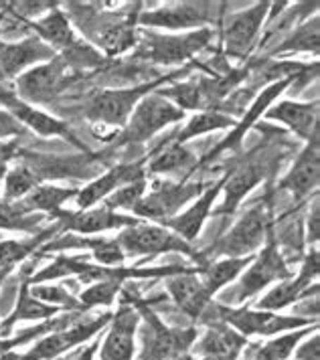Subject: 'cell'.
Instances as JSON below:
<instances>
[{
	"mask_svg": "<svg viewBox=\"0 0 320 360\" xmlns=\"http://www.w3.org/2000/svg\"><path fill=\"white\" fill-rule=\"evenodd\" d=\"M132 306L136 308L142 328H140V340H142V352L138 360H176L187 354L191 348L197 330L195 328H171L166 326L156 311L148 308L144 300L132 297Z\"/></svg>",
	"mask_w": 320,
	"mask_h": 360,
	"instance_id": "1",
	"label": "cell"
},
{
	"mask_svg": "<svg viewBox=\"0 0 320 360\" xmlns=\"http://www.w3.org/2000/svg\"><path fill=\"white\" fill-rule=\"evenodd\" d=\"M180 75V69L175 73H168L164 77H159L154 82L132 85V87H120V89H104L97 91L94 98L85 105V117L94 124H104V126H113V128H124L130 120L136 105L146 98L148 94L156 91L160 85L173 82Z\"/></svg>",
	"mask_w": 320,
	"mask_h": 360,
	"instance_id": "2",
	"label": "cell"
},
{
	"mask_svg": "<svg viewBox=\"0 0 320 360\" xmlns=\"http://www.w3.org/2000/svg\"><path fill=\"white\" fill-rule=\"evenodd\" d=\"M185 112L178 110L173 101L162 98L159 91L148 94L132 112L126 126L120 134L112 138L116 146H134L144 144L152 136H156L160 130L168 128L171 124H176L185 117Z\"/></svg>",
	"mask_w": 320,
	"mask_h": 360,
	"instance_id": "3",
	"label": "cell"
},
{
	"mask_svg": "<svg viewBox=\"0 0 320 360\" xmlns=\"http://www.w3.org/2000/svg\"><path fill=\"white\" fill-rule=\"evenodd\" d=\"M118 245L122 247L126 257H142V255H160V253H183L191 257L199 265H207L205 257L192 247V243L183 241L164 225L156 223H138L134 227H126L116 237Z\"/></svg>",
	"mask_w": 320,
	"mask_h": 360,
	"instance_id": "4",
	"label": "cell"
},
{
	"mask_svg": "<svg viewBox=\"0 0 320 360\" xmlns=\"http://www.w3.org/2000/svg\"><path fill=\"white\" fill-rule=\"evenodd\" d=\"M272 202L264 198L238 219V223L217 241L215 253L223 257H250L264 247L272 231Z\"/></svg>",
	"mask_w": 320,
	"mask_h": 360,
	"instance_id": "5",
	"label": "cell"
},
{
	"mask_svg": "<svg viewBox=\"0 0 320 360\" xmlns=\"http://www.w3.org/2000/svg\"><path fill=\"white\" fill-rule=\"evenodd\" d=\"M213 31L205 27L185 34L148 33L136 45V57L154 65H183L211 43Z\"/></svg>",
	"mask_w": 320,
	"mask_h": 360,
	"instance_id": "6",
	"label": "cell"
},
{
	"mask_svg": "<svg viewBox=\"0 0 320 360\" xmlns=\"http://www.w3.org/2000/svg\"><path fill=\"white\" fill-rule=\"evenodd\" d=\"M290 276H294V274L290 271L288 263L282 257L280 249L276 245L273 231H270L261 251L257 255H254L252 263L243 269L240 281L233 288L231 297H227V302L229 304H243L252 295H257L261 290H266L270 283L282 281V279L290 278Z\"/></svg>",
	"mask_w": 320,
	"mask_h": 360,
	"instance_id": "7",
	"label": "cell"
},
{
	"mask_svg": "<svg viewBox=\"0 0 320 360\" xmlns=\"http://www.w3.org/2000/svg\"><path fill=\"white\" fill-rule=\"evenodd\" d=\"M205 191L201 182H187V180H164L152 184V188L144 195V198L136 205L132 211L136 219L150 221L156 225H164L173 217L180 213L183 207H187L192 198H197Z\"/></svg>",
	"mask_w": 320,
	"mask_h": 360,
	"instance_id": "8",
	"label": "cell"
},
{
	"mask_svg": "<svg viewBox=\"0 0 320 360\" xmlns=\"http://www.w3.org/2000/svg\"><path fill=\"white\" fill-rule=\"evenodd\" d=\"M75 79V69L65 63L61 55H55L47 63L32 67L16 77V98L27 103H47L57 98Z\"/></svg>",
	"mask_w": 320,
	"mask_h": 360,
	"instance_id": "9",
	"label": "cell"
},
{
	"mask_svg": "<svg viewBox=\"0 0 320 360\" xmlns=\"http://www.w3.org/2000/svg\"><path fill=\"white\" fill-rule=\"evenodd\" d=\"M217 318L225 322L227 326H233L235 332H240L241 336H276L282 332L290 330H298L316 324L310 318H300V316H282L278 311L268 310H247V308H227L219 306L217 308Z\"/></svg>",
	"mask_w": 320,
	"mask_h": 360,
	"instance_id": "10",
	"label": "cell"
},
{
	"mask_svg": "<svg viewBox=\"0 0 320 360\" xmlns=\"http://www.w3.org/2000/svg\"><path fill=\"white\" fill-rule=\"evenodd\" d=\"M221 2H171L152 11H144L136 17V22L152 29L166 31H199L213 20L215 8Z\"/></svg>",
	"mask_w": 320,
	"mask_h": 360,
	"instance_id": "11",
	"label": "cell"
},
{
	"mask_svg": "<svg viewBox=\"0 0 320 360\" xmlns=\"http://www.w3.org/2000/svg\"><path fill=\"white\" fill-rule=\"evenodd\" d=\"M270 4L272 2H256L254 6L240 11L235 15L227 18L223 29V43H225V55L229 59L243 61L250 51L256 43L257 34L261 31V27L268 20L270 13Z\"/></svg>",
	"mask_w": 320,
	"mask_h": 360,
	"instance_id": "12",
	"label": "cell"
},
{
	"mask_svg": "<svg viewBox=\"0 0 320 360\" xmlns=\"http://www.w3.org/2000/svg\"><path fill=\"white\" fill-rule=\"evenodd\" d=\"M55 219V223L59 225V229L73 231L80 235H96V233H106V231H122L126 227H134L138 223H142L140 219L132 217V214L116 213L112 209L99 205L92 209H83V211H57L51 214Z\"/></svg>",
	"mask_w": 320,
	"mask_h": 360,
	"instance_id": "13",
	"label": "cell"
},
{
	"mask_svg": "<svg viewBox=\"0 0 320 360\" xmlns=\"http://www.w3.org/2000/svg\"><path fill=\"white\" fill-rule=\"evenodd\" d=\"M0 103L4 105L6 112H11L25 126V130L29 128V130L43 136V138H61V140H67L69 144L78 146L83 152H90V148L85 146L80 138L71 131V128L65 122H61L59 117L45 114L43 110L35 108L31 103L23 101V99H18L13 94L11 96H0Z\"/></svg>",
	"mask_w": 320,
	"mask_h": 360,
	"instance_id": "14",
	"label": "cell"
},
{
	"mask_svg": "<svg viewBox=\"0 0 320 360\" xmlns=\"http://www.w3.org/2000/svg\"><path fill=\"white\" fill-rule=\"evenodd\" d=\"M108 322H112V314H106L101 318H96L92 322H83V324H75L69 330H55L53 334H49L45 338H39V342L32 346L27 354H23L20 360H51L59 354H63L67 350H71L73 346L83 344L90 340L94 334H97L101 328Z\"/></svg>",
	"mask_w": 320,
	"mask_h": 360,
	"instance_id": "15",
	"label": "cell"
},
{
	"mask_svg": "<svg viewBox=\"0 0 320 360\" xmlns=\"http://www.w3.org/2000/svg\"><path fill=\"white\" fill-rule=\"evenodd\" d=\"M55 57V51L39 37L29 34L20 41H0V75L18 77L32 67L47 63Z\"/></svg>",
	"mask_w": 320,
	"mask_h": 360,
	"instance_id": "16",
	"label": "cell"
},
{
	"mask_svg": "<svg viewBox=\"0 0 320 360\" xmlns=\"http://www.w3.org/2000/svg\"><path fill=\"white\" fill-rule=\"evenodd\" d=\"M296 77H286V79H276V82H272L259 96L256 98V101L252 103V108L245 112V115H243V120L241 122H238L235 124V128H231V134L225 138V140H221L217 146L213 148L211 152H207L201 160H199V164H205V162H211V160H217L219 156H223L225 152H229V150H233V148H240L241 140H243V136L250 131V128L252 126H256V122L261 117V115L266 114V110L272 105L276 99L280 98L286 89H288V85L292 82H294Z\"/></svg>",
	"mask_w": 320,
	"mask_h": 360,
	"instance_id": "17",
	"label": "cell"
},
{
	"mask_svg": "<svg viewBox=\"0 0 320 360\" xmlns=\"http://www.w3.org/2000/svg\"><path fill=\"white\" fill-rule=\"evenodd\" d=\"M316 278H319V249L312 247V251L308 253V257H306L300 271H298V276L296 278L290 276V278L282 279L273 290H270L257 302V310L280 311L292 306V304H296L298 300L306 297L310 281Z\"/></svg>",
	"mask_w": 320,
	"mask_h": 360,
	"instance_id": "18",
	"label": "cell"
},
{
	"mask_svg": "<svg viewBox=\"0 0 320 360\" xmlns=\"http://www.w3.org/2000/svg\"><path fill=\"white\" fill-rule=\"evenodd\" d=\"M320 182V150L319 136L310 138L290 166L286 176L280 180V188L288 191L296 200H304L316 188Z\"/></svg>",
	"mask_w": 320,
	"mask_h": 360,
	"instance_id": "19",
	"label": "cell"
},
{
	"mask_svg": "<svg viewBox=\"0 0 320 360\" xmlns=\"http://www.w3.org/2000/svg\"><path fill=\"white\" fill-rule=\"evenodd\" d=\"M140 179H146V166L142 160L140 162L112 166L108 172H104L101 176H97L96 180H92L90 184H85L83 188H80V193L75 197L78 207H80V211L97 207L99 202H104L118 188H122V186H126L130 182Z\"/></svg>",
	"mask_w": 320,
	"mask_h": 360,
	"instance_id": "20",
	"label": "cell"
},
{
	"mask_svg": "<svg viewBox=\"0 0 320 360\" xmlns=\"http://www.w3.org/2000/svg\"><path fill=\"white\" fill-rule=\"evenodd\" d=\"M140 316L132 304H122L112 316V326L101 344L99 360H132Z\"/></svg>",
	"mask_w": 320,
	"mask_h": 360,
	"instance_id": "21",
	"label": "cell"
},
{
	"mask_svg": "<svg viewBox=\"0 0 320 360\" xmlns=\"http://www.w3.org/2000/svg\"><path fill=\"white\" fill-rule=\"evenodd\" d=\"M223 182L225 174L219 180H215L213 184H209L207 188L199 195V198H195V202H192L189 209H185L183 213H178L176 217H173L171 221H166L164 227L173 231L175 235H178L183 241L192 243V241L201 235V231H203L207 219L211 217V211H213L217 198L221 197Z\"/></svg>",
	"mask_w": 320,
	"mask_h": 360,
	"instance_id": "22",
	"label": "cell"
},
{
	"mask_svg": "<svg viewBox=\"0 0 320 360\" xmlns=\"http://www.w3.org/2000/svg\"><path fill=\"white\" fill-rule=\"evenodd\" d=\"M319 101H292L282 99L272 103L264 117L278 124H284L292 134H296L300 140L308 142L310 138L319 136Z\"/></svg>",
	"mask_w": 320,
	"mask_h": 360,
	"instance_id": "23",
	"label": "cell"
},
{
	"mask_svg": "<svg viewBox=\"0 0 320 360\" xmlns=\"http://www.w3.org/2000/svg\"><path fill=\"white\" fill-rule=\"evenodd\" d=\"M264 179H266V162H259L254 158L238 164L233 170L225 172L223 191H221L223 205L217 209V213H233L241 205V200Z\"/></svg>",
	"mask_w": 320,
	"mask_h": 360,
	"instance_id": "24",
	"label": "cell"
},
{
	"mask_svg": "<svg viewBox=\"0 0 320 360\" xmlns=\"http://www.w3.org/2000/svg\"><path fill=\"white\" fill-rule=\"evenodd\" d=\"M164 288L175 300V304L191 318H201L211 306L209 290L205 288L201 274H180L164 279Z\"/></svg>",
	"mask_w": 320,
	"mask_h": 360,
	"instance_id": "25",
	"label": "cell"
},
{
	"mask_svg": "<svg viewBox=\"0 0 320 360\" xmlns=\"http://www.w3.org/2000/svg\"><path fill=\"white\" fill-rule=\"evenodd\" d=\"M245 344H247L245 336H241L240 332H235L225 322H217V324H209L205 336L197 344V354H201L203 359L235 360Z\"/></svg>",
	"mask_w": 320,
	"mask_h": 360,
	"instance_id": "26",
	"label": "cell"
},
{
	"mask_svg": "<svg viewBox=\"0 0 320 360\" xmlns=\"http://www.w3.org/2000/svg\"><path fill=\"white\" fill-rule=\"evenodd\" d=\"M29 27H31V33L39 37L55 53L57 51L63 53L78 43L73 27L67 15L61 11V6H55L53 11H49L47 15L39 17L37 20H29Z\"/></svg>",
	"mask_w": 320,
	"mask_h": 360,
	"instance_id": "27",
	"label": "cell"
},
{
	"mask_svg": "<svg viewBox=\"0 0 320 360\" xmlns=\"http://www.w3.org/2000/svg\"><path fill=\"white\" fill-rule=\"evenodd\" d=\"M59 308L49 306L45 302L37 300L31 295V288L27 281H23L20 290H18V302L16 308L11 311V316L0 324V338H8V334L13 332V328L18 322H29V320H45V318H55V314Z\"/></svg>",
	"mask_w": 320,
	"mask_h": 360,
	"instance_id": "28",
	"label": "cell"
},
{
	"mask_svg": "<svg viewBox=\"0 0 320 360\" xmlns=\"http://www.w3.org/2000/svg\"><path fill=\"white\" fill-rule=\"evenodd\" d=\"M80 193L78 186H55V184H39L31 193L18 202L25 211L41 214H55L63 209V205L69 198H75Z\"/></svg>",
	"mask_w": 320,
	"mask_h": 360,
	"instance_id": "29",
	"label": "cell"
},
{
	"mask_svg": "<svg viewBox=\"0 0 320 360\" xmlns=\"http://www.w3.org/2000/svg\"><path fill=\"white\" fill-rule=\"evenodd\" d=\"M187 166L197 168V160H195L192 152L187 148V144H180V142H175L173 138H168L146 162V172H150V174H173V172H178Z\"/></svg>",
	"mask_w": 320,
	"mask_h": 360,
	"instance_id": "30",
	"label": "cell"
},
{
	"mask_svg": "<svg viewBox=\"0 0 320 360\" xmlns=\"http://www.w3.org/2000/svg\"><path fill=\"white\" fill-rule=\"evenodd\" d=\"M320 51V20L319 17H308L298 25L288 37H284V41L273 49L276 57L282 55H296V53H310V55H319Z\"/></svg>",
	"mask_w": 320,
	"mask_h": 360,
	"instance_id": "31",
	"label": "cell"
},
{
	"mask_svg": "<svg viewBox=\"0 0 320 360\" xmlns=\"http://www.w3.org/2000/svg\"><path fill=\"white\" fill-rule=\"evenodd\" d=\"M235 124H238V120H233L231 115L223 114L219 110H205V112L192 115L187 122V126L173 136V140L180 142V144H189L191 140L205 136L209 131L231 130V128H235Z\"/></svg>",
	"mask_w": 320,
	"mask_h": 360,
	"instance_id": "32",
	"label": "cell"
},
{
	"mask_svg": "<svg viewBox=\"0 0 320 360\" xmlns=\"http://www.w3.org/2000/svg\"><path fill=\"white\" fill-rule=\"evenodd\" d=\"M254 255L250 257H223L219 262L207 265V269L201 274V279L209 290V294L215 295L221 292L225 285L233 283L243 274V269L252 263Z\"/></svg>",
	"mask_w": 320,
	"mask_h": 360,
	"instance_id": "33",
	"label": "cell"
},
{
	"mask_svg": "<svg viewBox=\"0 0 320 360\" xmlns=\"http://www.w3.org/2000/svg\"><path fill=\"white\" fill-rule=\"evenodd\" d=\"M319 328L316 324L310 328H298V330H290L286 334L273 338L268 344H264L256 352V360H290V356L294 354L296 346L302 342L304 338H308L312 332H316Z\"/></svg>",
	"mask_w": 320,
	"mask_h": 360,
	"instance_id": "34",
	"label": "cell"
},
{
	"mask_svg": "<svg viewBox=\"0 0 320 360\" xmlns=\"http://www.w3.org/2000/svg\"><path fill=\"white\" fill-rule=\"evenodd\" d=\"M43 221H45V214L25 211L18 200H4V198H0V229L2 231L35 233V229Z\"/></svg>",
	"mask_w": 320,
	"mask_h": 360,
	"instance_id": "35",
	"label": "cell"
},
{
	"mask_svg": "<svg viewBox=\"0 0 320 360\" xmlns=\"http://www.w3.org/2000/svg\"><path fill=\"white\" fill-rule=\"evenodd\" d=\"M92 255H75V257H69V255H59L55 257V262L49 263L45 269H41L39 274H35L31 279H25L27 283H43V281H51V279H61L69 278V276H78L85 271V267L90 265Z\"/></svg>",
	"mask_w": 320,
	"mask_h": 360,
	"instance_id": "36",
	"label": "cell"
},
{
	"mask_svg": "<svg viewBox=\"0 0 320 360\" xmlns=\"http://www.w3.org/2000/svg\"><path fill=\"white\" fill-rule=\"evenodd\" d=\"M4 200H20L31 193L35 186L41 184V179L29 164L15 166L13 170H6L4 174Z\"/></svg>",
	"mask_w": 320,
	"mask_h": 360,
	"instance_id": "37",
	"label": "cell"
},
{
	"mask_svg": "<svg viewBox=\"0 0 320 360\" xmlns=\"http://www.w3.org/2000/svg\"><path fill=\"white\" fill-rule=\"evenodd\" d=\"M148 193V180L140 179L130 182L126 186L118 188L116 193H112L110 197L104 200V207L112 209V211H134L136 205L144 198V195Z\"/></svg>",
	"mask_w": 320,
	"mask_h": 360,
	"instance_id": "38",
	"label": "cell"
},
{
	"mask_svg": "<svg viewBox=\"0 0 320 360\" xmlns=\"http://www.w3.org/2000/svg\"><path fill=\"white\" fill-rule=\"evenodd\" d=\"M53 229H59V225L55 223ZM53 229L43 231L41 235H37L32 241H2L0 243V267L4 265H15V263L23 262L27 255H31L37 247L41 245L47 237L53 235Z\"/></svg>",
	"mask_w": 320,
	"mask_h": 360,
	"instance_id": "39",
	"label": "cell"
},
{
	"mask_svg": "<svg viewBox=\"0 0 320 360\" xmlns=\"http://www.w3.org/2000/svg\"><path fill=\"white\" fill-rule=\"evenodd\" d=\"M120 281L116 279H104V281H96L90 283V288L81 294L80 304L83 310L96 308V306H112L116 295L120 292Z\"/></svg>",
	"mask_w": 320,
	"mask_h": 360,
	"instance_id": "40",
	"label": "cell"
},
{
	"mask_svg": "<svg viewBox=\"0 0 320 360\" xmlns=\"http://www.w3.org/2000/svg\"><path fill=\"white\" fill-rule=\"evenodd\" d=\"M31 295H35L41 302H45L49 306H55V308L83 310L80 302L73 295H69V292H65L63 288H59V285H43V283H37V285L31 288Z\"/></svg>",
	"mask_w": 320,
	"mask_h": 360,
	"instance_id": "41",
	"label": "cell"
},
{
	"mask_svg": "<svg viewBox=\"0 0 320 360\" xmlns=\"http://www.w3.org/2000/svg\"><path fill=\"white\" fill-rule=\"evenodd\" d=\"M92 257L96 259L97 265H104V267H118L126 262V255L116 239H97Z\"/></svg>",
	"mask_w": 320,
	"mask_h": 360,
	"instance_id": "42",
	"label": "cell"
},
{
	"mask_svg": "<svg viewBox=\"0 0 320 360\" xmlns=\"http://www.w3.org/2000/svg\"><path fill=\"white\" fill-rule=\"evenodd\" d=\"M320 237V200L314 197L312 207L308 211V219H306V241L312 247H316Z\"/></svg>",
	"mask_w": 320,
	"mask_h": 360,
	"instance_id": "43",
	"label": "cell"
},
{
	"mask_svg": "<svg viewBox=\"0 0 320 360\" xmlns=\"http://www.w3.org/2000/svg\"><path fill=\"white\" fill-rule=\"evenodd\" d=\"M25 126L16 120L15 115L6 110H0V140L11 138V136H23L25 134Z\"/></svg>",
	"mask_w": 320,
	"mask_h": 360,
	"instance_id": "44",
	"label": "cell"
},
{
	"mask_svg": "<svg viewBox=\"0 0 320 360\" xmlns=\"http://www.w3.org/2000/svg\"><path fill=\"white\" fill-rule=\"evenodd\" d=\"M294 360H319V330L312 332V338L298 344L294 350Z\"/></svg>",
	"mask_w": 320,
	"mask_h": 360,
	"instance_id": "45",
	"label": "cell"
},
{
	"mask_svg": "<svg viewBox=\"0 0 320 360\" xmlns=\"http://www.w3.org/2000/svg\"><path fill=\"white\" fill-rule=\"evenodd\" d=\"M97 348H99V344H97V342L92 344V346H87V348L83 350V354H81L78 360H87L90 356H92V354H94V352H97Z\"/></svg>",
	"mask_w": 320,
	"mask_h": 360,
	"instance_id": "46",
	"label": "cell"
},
{
	"mask_svg": "<svg viewBox=\"0 0 320 360\" xmlns=\"http://www.w3.org/2000/svg\"><path fill=\"white\" fill-rule=\"evenodd\" d=\"M4 174H6V166L4 164H0V182L4 179Z\"/></svg>",
	"mask_w": 320,
	"mask_h": 360,
	"instance_id": "47",
	"label": "cell"
},
{
	"mask_svg": "<svg viewBox=\"0 0 320 360\" xmlns=\"http://www.w3.org/2000/svg\"><path fill=\"white\" fill-rule=\"evenodd\" d=\"M2 20H4V13L0 11V25H2Z\"/></svg>",
	"mask_w": 320,
	"mask_h": 360,
	"instance_id": "48",
	"label": "cell"
},
{
	"mask_svg": "<svg viewBox=\"0 0 320 360\" xmlns=\"http://www.w3.org/2000/svg\"><path fill=\"white\" fill-rule=\"evenodd\" d=\"M176 360H191V359H189V356L185 354V356H180V359H176Z\"/></svg>",
	"mask_w": 320,
	"mask_h": 360,
	"instance_id": "49",
	"label": "cell"
},
{
	"mask_svg": "<svg viewBox=\"0 0 320 360\" xmlns=\"http://www.w3.org/2000/svg\"><path fill=\"white\" fill-rule=\"evenodd\" d=\"M94 354H96V352H94ZM94 354H92V356H90V359H87V360H94Z\"/></svg>",
	"mask_w": 320,
	"mask_h": 360,
	"instance_id": "50",
	"label": "cell"
},
{
	"mask_svg": "<svg viewBox=\"0 0 320 360\" xmlns=\"http://www.w3.org/2000/svg\"><path fill=\"white\" fill-rule=\"evenodd\" d=\"M201 360H215V359H201Z\"/></svg>",
	"mask_w": 320,
	"mask_h": 360,
	"instance_id": "51",
	"label": "cell"
}]
</instances>
